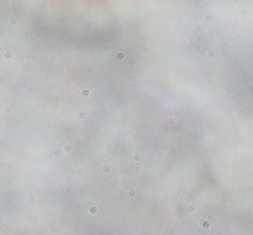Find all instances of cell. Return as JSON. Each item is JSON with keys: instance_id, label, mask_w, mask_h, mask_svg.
Wrapping results in <instances>:
<instances>
[{"instance_id": "obj_6", "label": "cell", "mask_w": 253, "mask_h": 235, "mask_svg": "<svg viewBox=\"0 0 253 235\" xmlns=\"http://www.w3.org/2000/svg\"><path fill=\"white\" fill-rule=\"evenodd\" d=\"M80 94H82L83 97H88V95H90V90H88V88H82V90H80Z\"/></svg>"}, {"instance_id": "obj_9", "label": "cell", "mask_w": 253, "mask_h": 235, "mask_svg": "<svg viewBox=\"0 0 253 235\" xmlns=\"http://www.w3.org/2000/svg\"><path fill=\"white\" fill-rule=\"evenodd\" d=\"M101 170L105 171V173H108V171L112 170V166H110V165H103V166H101Z\"/></svg>"}, {"instance_id": "obj_5", "label": "cell", "mask_w": 253, "mask_h": 235, "mask_svg": "<svg viewBox=\"0 0 253 235\" xmlns=\"http://www.w3.org/2000/svg\"><path fill=\"white\" fill-rule=\"evenodd\" d=\"M124 57H126V53H124V51H117V53H115V59H117V60H124Z\"/></svg>"}, {"instance_id": "obj_1", "label": "cell", "mask_w": 253, "mask_h": 235, "mask_svg": "<svg viewBox=\"0 0 253 235\" xmlns=\"http://www.w3.org/2000/svg\"><path fill=\"white\" fill-rule=\"evenodd\" d=\"M200 226L202 228H209V226H211V221H209V219H200Z\"/></svg>"}, {"instance_id": "obj_8", "label": "cell", "mask_w": 253, "mask_h": 235, "mask_svg": "<svg viewBox=\"0 0 253 235\" xmlns=\"http://www.w3.org/2000/svg\"><path fill=\"white\" fill-rule=\"evenodd\" d=\"M140 159H142V156H140V154H135L131 161H133V163H140Z\"/></svg>"}, {"instance_id": "obj_4", "label": "cell", "mask_w": 253, "mask_h": 235, "mask_svg": "<svg viewBox=\"0 0 253 235\" xmlns=\"http://www.w3.org/2000/svg\"><path fill=\"white\" fill-rule=\"evenodd\" d=\"M97 210H99V207H97V205H90V207H88V214H96Z\"/></svg>"}, {"instance_id": "obj_12", "label": "cell", "mask_w": 253, "mask_h": 235, "mask_svg": "<svg viewBox=\"0 0 253 235\" xmlns=\"http://www.w3.org/2000/svg\"><path fill=\"white\" fill-rule=\"evenodd\" d=\"M4 57H6V59H11L12 53H11V51H6V53H4Z\"/></svg>"}, {"instance_id": "obj_11", "label": "cell", "mask_w": 253, "mask_h": 235, "mask_svg": "<svg viewBox=\"0 0 253 235\" xmlns=\"http://www.w3.org/2000/svg\"><path fill=\"white\" fill-rule=\"evenodd\" d=\"M85 117H87V113H85V112H80V113H78V118H85Z\"/></svg>"}, {"instance_id": "obj_3", "label": "cell", "mask_w": 253, "mask_h": 235, "mask_svg": "<svg viewBox=\"0 0 253 235\" xmlns=\"http://www.w3.org/2000/svg\"><path fill=\"white\" fill-rule=\"evenodd\" d=\"M71 150H73V147H71V143H65V145H62V152L65 154H69Z\"/></svg>"}, {"instance_id": "obj_7", "label": "cell", "mask_w": 253, "mask_h": 235, "mask_svg": "<svg viewBox=\"0 0 253 235\" xmlns=\"http://www.w3.org/2000/svg\"><path fill=\"white\" fill-rule=\"evenodd\" d=\"M205 55L209 57V59H212V57H216V51H214V50H207V51H205Z\"/></svg>"}, {"instance_id": "obj_2", "label": "cell", "mask_w": 253, "mask_h": 235, "mask_svg": "<svg viewBox=\"0 0 253 235\" xmlns=\"http://www.w3.org/2000/svg\"><path fill=\"white\" fill-rule=\"evenodd\" d=\"M138 193H140V191H138V189H136V188H131L129 191H128V194H129L131 198H135V196H138Z\"/></svg>"}, {"instance_id": "obj_10", "label": "cell", "mask_w": 253, "mask_h": 235, "mask_svg": "<svg viewBox=\"0 0 253 235\" xmlns=\"http://www.w3.org/2000/svg\"><path fill=\"white\" fill-rule=\"evenodd\" d=\"M193 210H195V205H193V203H189V205L186 207V212H188V214H191Z\"/></svg>"}]
</instances>
